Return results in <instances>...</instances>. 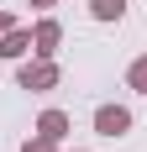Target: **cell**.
I'll return each mask as SVG.
<instances>
[{
    "mask_svg": "<svg viewBox=\"0 0 147 152\" xmlns=\"http://www.w3.org/2000/svg\"><path fill=\"white\" fill-rule=\"evenodd\" d=\"M32 5H37V11H47V5H58V0H32Z\"/></svg>",
    "mask_w": 147,
    "mask_h": 152,
    "instance_id": "cell-10",
    "label": "cell"
},
{
    "mask_svg": "<svg viewBox=\"0 0 147 152\" xmlns=\"http://www.w3.org/2000/svg\"><path fill=\"white\" fill-rule=\"evenodd\" d=\"M37 137L63 142V137H68V115H63V110H42V121H37Z\"/></svg>",
    "mask_w": 147,
    "mask_h": 152,
    "instance_id": "cell-5",
    "label": "cell"
},
{
    "mask_svg": "<svg viewBox=\"0 0 147 152\" xmlns=\"http://www.w3.org/2000/svg\"><path fill=\"white\" fill-rule=\"evenodd\" d=\"M26 47H32V31H26V26H11L5 37H0V58L11 63V58H21Z\"/></svg>",
    "mask_w": 147,
    "mask_h": 152,
    "instance_id": "cell-4",
    "label": "cell"
},
{
    "mask_svg": "<svg viewBox=\"0 0 147 152\" xmlns=\"http://www.w3.org/2000/svg\"><path fill=\"white\" fill-rule=\"evenodd\" d=\"M89 16L95 21H121L126 16V0H89Z\"/></svg>",
    "mask_w": 147,
    "mask_h": 152,
    "instance_id": "cell-6",
    "label": "cell"
},
{
    "mask_svg": "<svg viewBox=\"0 0 147 152\" xmlns=\"http://www.w3.org/2000/svg\"><path fill=\"white\" fill-rule=\"evenodd\" d=\"M58 42H63V26L47 16V21H37V31H32V47H37V58H53L58 53Z\"/></svg>",
    "mask_w": 147,
    "mask_h": 152,
    "instance_id": "cell-3",
    "label": "cell"
},
{
    "mask_svg": "<svg viewBox=\"0 0 147 152\" xmlns=\"http://www.w3.org/2000/svg\"><path fill=\"white\" fill-rule=\"evenodd\" d=\"M58 63L53 58H37V63H26V68H21V89H53V84H58Z\"/></svg>",
    "mask_w": 147,
    "mask_h": 152,
    "instance_id": "cell-2",
    "label": "cell"
},
{
    "mask_svg": "<svg viewBox=\"0 0 147 152\" xmlns=\"http://www.w3.org/2000/svg\"><path fill=\"white\" fill-rule=\"evenodd\" d=\"M53 147H58V142H47V137H32V142H26L21 152H53Z\"/></svg>",
    "mask_w": 147,
    "mask_h": 152,
    "instance_id": "cell-8",
    "label": "cell"
},
{
    "mask_svg": "<svg viewBox=\"0 0 147 152\" xmlns=\"http://www.w3.org/2000/svg\"><path fill=\"white\" fill-rule=\"evenodd\" d=\"M16 26V21H11V16H5V11H0V37H5V31H11Z\"/></svg>",
    "mask_w": 147,
    "mask_h": 152,
    "instance_id": "cell-9",
    "label": "cell"
},
{
    "mask_svg": "<svg viewBox=\"0 0 147 152\" xmlns=\"http://www.w3.org/2000/svg\"><path fill=\"white\" fill-rule=\"evenodd\" d=\"M95 131H100V137H126V131H132V110L126 105H100L95 110Z\"/></svg>",
    "mask_w": 147,
    "mask_h": 152,
    "instance_id": "cell-1",
    "label": "cell"
},
{
    "mask_svg": "<svg viewBox=\"0 0 147 152\" xmlns=\"http://www.w3.org/2000/svg\"><path fill=\"white\" fill-rule=\"evenodd\" d=\"M126 84H132L137 94H147V58H137L132 68H126Z\"/></svg>",
    "mask_w": 147,
    "mask_h": 152,
    "instance_id": "cell-7",
    "label": "cell"
}]
</instances>
